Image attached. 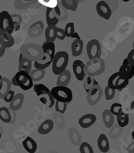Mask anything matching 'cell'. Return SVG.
Here are the masks:
<instances>
[{
    "label": "cell",
    "mask_w": 134,
    "mask_h": 153,
    "mask_svg": "<svg viewBox=\"0 0 134 153\" xmlns=\"http://www.w3.org/2000/svg\"><path fill=\"white\" fill-rule=\"evenodd\" d=\"M64 32H65L66 36H67V37H71V36L75 32V24L73 22L68 23L65 26Z\"/></svg>",
    "instance_id": "cell-39"
},
{
    "label": "cell",
    "mask_w": 134,
    "mask_h": 153,
    "mask_svg": "<svg viewBox=\"0 0 134 153\" xmlns=\"http://www.w3.org/2000/svg\"><path fill=\"white\" fill-rule=\"evenodd\" d=\"M97 121V116L92 113L85 114L81 117L78 120V124L84 129L89 128L93 126Z\"/></svg>",
    "instance_id": "cell-13"
},
{
    "label": "cell",
    "mask_w": 134,
    "mask_h": 153,
    "mask_svg": "<svg viewBox=\"0 0 134 153\" xmlns=\"http://www.w3.org/2000/svg\"><path fill=\"white\" fill-rule=\"evenodd\" d=\"M0 42H1L6 48H10L14 46L15 40L11 33L0 28Z\"/></svg>",
    "instance_id": "cell-14"
},
{
    "label": "cell",
    "mask_w": 134,
    "mask_h": 153,
    "mask_svg": "<svg viewBox=\"0 0 134 153\" xmlns=\"http://www.w3.org/2000/svg\"><path fill=\"white\" fill-rule=\"evenodd\" d=\"M97 146L99 150L103 153H106L109 150L110 145L107 136L104 134H100L97 140Z\"/></svg>",
    "instance_id": "cell-19"
},
{
    "label": "cell",
    "mask_w": 134,
    "mask_h": 153,
    "mask_svg": "<svg viewBox=\"0 0 134 153\" xmlns=\"http://www.w3.org/2000/svg\"><path fill=\"white\" fill-rule=\"evenodd\" d=\"M44 25L42 21L39 20L31 25L28 29V33L31 38H36L42 35Z\"/></svg>",
    "instance_id": "cell-12"
},
{
    "label": "cell",
    "mask_w": 134,
    "mask_h": 153,
    "mask_svg": "<svg viewBox=\"0 0 134 153\" xmlns=\"http://www.w3.org/2000/svg\"><path fill=\"white\" fill-rule=\"evenodd\" d=\"M72 70L76 78L78 81H83L85 76V64L81 60H75L72 63Z\"/></svg>",
    "instance_id": "cell-11"
},
{
    "label": "cell",
    "mask_w": 134,
    "mask_h": 153,
    "mask_svg": "<svg viewBox=\"0 0 134 153\" xmlns=\"http://www.w3.org/2000/svg\"><path fill=\"white\" fill-rule=\"evenodd\" d=\"M12 82L6 77L2 78L0 81V99H4L7 93L11 90Z\"/></svg>",
    "instance_id": "cell-20"
},
{
    "label": "cell",
    "mask_w": 134,
    "mask_h": 153,
    "mask_svg": "<svg viewBox=\"0 0 134 153\" xmlns=\"http://www.w3.org/2000/svg\"><path fill=\"white\" fill-rule=\"evenodd\" d=\"M96 10L99 16L105 20H109L111 16L112 10L111 7L104 0H101L97 4Z\"/></svg>",
    "instance_id": "cell-10"
},
{
    "label": "cell",
    "mask_w": 134,
    "mask_h": 153,
    "mask_svg": "<svg viewBox=\"0 0 134 153\" xmlns=\"http://www.w3.org/2000/svg\"><path fill=\"white\" fill-rule=\"evenodd\" d=\"M131 136H132V138L134 140V130L132 131V134H131Z\"/></svg>",
    "instance_id": "cell-53"
},
{
    "label": "cell",
    "mask_w": 134,
    "mask_h": 153,
    "mask_svg": "<svg viewBox=\"0 0 134 153\" xmlns=\"http://www.w3.org/2000/svg\"><path fill=\"white\" fill-rule=\"evenodd\" d=\"M12 18L13 20V22H14V31H18L20 30V25L22 22V17L20 14H12Z\"/></svg>",
    "instance_id": "cell-37"
},
{
    "label": "cell",
    "mask_w": 134,
    "mask_h": 153,
    "mask_svg": "<svg viewBox=\"0 0 134 153\" xmlns=\"http://www.w3.org/2000/svg\"><path fill=\"white\" fill-rule=\"evenodd\" d=\"M103 94V91L99 84H94L87 93L86 99L88 103L93 106L98 103Z\"/></svg>",
    "instance_id": "cell-8"
},
{
    "label": "cell",
    "mask_w": 134,
    "mask_h": 153,
    "mask_svg": "<svg viewBox=\"0 0 134 153\" xmlns=\"http://www.w3.org/2000/svg\"><path fill=\"white\" fill-rule=\"evenodd\" d=\"M20 53L23 54V56L32 62L41 60L44 55L42 47L36 43L23 45L20 47Z\"/></svg>",
    "instance_id": "cell-1"
},
{
    "label": "cell",
    "mask_w": 134,
    "mask_h": 153,
    "mask_svg": "<svg viewBox=\"0 0 134 153\" xmlns=\"http://www.w3.org/2000/svg\"><path fill=\"white\" fill-rule=\"evenodd\" d=\"M40 101L41 102H42L43 104L46 105L47 103V101H48V99H47L45 97H41V98H40Z\"/></svg>",
    "instance_id": "cell-50"
},
{
    "label": "cell",
    "mask_w": 134,
    "mask_h": 153,
    "mask_svg": "<svg viewBox=\"0 0 134 153\" xmlns=\"http://www.w3.org/2000/svg\"><path fill=\"white\" fill-rule=\"evenodd\" d=\"M77 1L78 2V3H79V2H80V1H79V0H77Z\"/></svg>",
    "instance_id": "cell-58"
},
{
    "label": "cell",
    "mask_w": 134,
    "mask_h": 153,
    "mask_svg": "<svg viewBox=\"0 0 134 153\" xmlns=\"http://www.w3.org/2000/svg\"><path fill=\"white\" fill-rule=\"evenodd\" d=\"M105 70V61L100 58L89 59L85 64V73L86 76H94L101 75Z\"/></svg>",
    "instance_id": "cell-3"
},
{
    "label": "cell",
    "mask_w": 134,
    "mask_h": 153,
    "mask_svg": "<svg viewBox=\"0 0 134 153\" xmlns=\"http://www.w3.org/2000/svg\"><path fill=\"white\" fill-rule=\"evenodd\" d=\"M24 101V95L22 93H18L14 97V99L10 102V108L12 111H18L21 109Z\"/></svg>",
    "instance_id": "cell-15"
},
{
    "label": "cell",
    "mask_w": 134,
    "mask_h": 153,
    "mask_svg": "<svg viewBox=\"0 0 134 153\" xmlns=\"http://www.w3.org/2000/svg\"><path fill=\"white\" fill-rule=\"evenodd\" d=\"M123 1H124V2H128V1H130V0H122Z\"/></svg>",
    "instance_id": "cell-54"
},
{
    "label": "cell",
    "mask_w": 134,
    "mask_h": 153,
    "mask_svg": "<svg viewBox=\"0 0 134 153\" xmlns=\"http://www.w3.org/2000/svg\"><path fill=\"white\" fill-rule=\"evenodd\" d=\"M121 109H122V105L119 103V102H115V103L112 104L109 110L115 116H117Z\"/></svg>",
    "instance_id": "cell-43"
},
{
    "label": "cell",
    "mask_w": 134,
    "mask_h": 153,
    "mask_svg": "<svg viewBox=\"0 0 134 153\" xmlns=\"http://www.w3.org/2000/svg\"><path fill=\"white\" fill-rule=\"evenodd\" d=\"M128 64L130 65H134V49H132L129 53L127 57Z\"/></svg>",
    "instance_id": "cell-46"
},
{
    "label": "cell",
    "mask_w": 134,
    "mask_h": 153,
    "mask_svg": "<svg viewBox=\"0 0 134 153\" xmlns=\"http://www.w3.org/2000/svg\"><path fill=\"white\" fill-rule=\"evenodd\" d=\"M134 76V65H131V68H130V72L128 74L127 76V78L129 80L132 78Z\"/></svg>",
    "instance_id": "cell-48"
},
{
    "label": "cell",
    "mask_w": 134,
    "mask_h": 153,
    "mask_svg": "<svg viewBox=\"0 0 134 153\" xmlns=\"http://www.w3.org/2000/svg\"><path fill=\"white\" fill-rule=\"evenodd\" d=\"M1 134L0 133V140H1Z\"/></svg>",
    "instance_id": "cell-56"
},
{
    "label": "cell",
    "mask_w": 134,
    "mask_h": 153,
    "mask_svg": "<svg viewBox=\"0 0 134 153\" xmlns=\"http://www.w3.org/2000/svg\"><path fill=\"white\" fill-rule=\"evenodd\" d=\"M23 54L21 53H20V57H19V63L21 62V61H22V59H23Z\"/></svg>",
    "instance_id": "cell-52"
},
{
    "label": "cell",
    "mask_w": 134,
    "mask_h": 153,
    "mask_svg": "<svg viewBox=\"0 0 134 153\" xmlns=\"http://www.w3.org/2000/svg\"><path fill=\"white\" fill-rule=\"evenodd\" d=\"M54 128V122L51 120H46L44 121L39 126L38 129V131L40 134L42 135H46V134H49L51 131L53 130Z\"/></svg>",
    "instance_id": "cell-23"
},
{
    "label": "cell",
    "mask_w": 134,
    "mask_h": 153,
    "mask_svg": "<svg viewBox=\"0 0 134 153\" xmlns=\"http://www.w3.org/2000/svg\"><path fill=\"white\" fill-rule=\"evenodd\" d=\"M46 20L47 25H56L59 22V20L55 16L52 12V8L46 7Z\"/></svg>",
    "instance_id": "cell-28"
},
{
    "label": "cell",
    "mask_w": 134,
    "mask_h": 153,
    "mask_svg": "<svg viewBox=\"0 0 134 153\" xmlns=\"http://www.w3.org/2000/svg\"><path fill=\"white\" fill-rule=\"evenodd\" d=\"M2 78H3V77H2V76H1V75H0V81H1V79H2Z\"/></svg>",
    "instance_id": "cell-55"
},
{
    "label": "cell",
    "mask_w": 134,
    "mask_h": 153,
    "mask_svg": "<svg viewBox=\"0 0 134 153\" xmlns=\"http://www.w3.org/2000/svg\"><path fill=\"white\" fill-rule=\"evenodd\" d=\"M114 116L115 115L113 114L109 109H105L103 111L102 117H103L104 125L107 128L110 129L113 125L115 121Z\"/></svg>",
    "instance_id": "cell-24"
},
{
    "label": "cell",
    "mask_w": 134,
    "mask_h": 153,
    "mask_svg": "<svg viewBox=\"0 0 134 153\" xmlns=\"http://www.w3.org/2000/svg\"><path fill=\"white\" fill-rule=\"evenodd\" d=\"M51 93L56 101L69 104L72 100V92L67 86H55L52 88Z\"/></svg>",
    "instance_id": "cell-4"
},
{
    "label": "cell",
    "mask_w": 134,
    "mask_h": 153,
    "mask_svg": "<svg viewBox=\"0 0 134 153\" xmlns=\"http://www.w3.org/2000/svg\"><path fill=\"white\" fill-rule=\"evenodd\" d=\"M71 80V73L69 70L66 69L64 72L59 75L56 80V86H67Z\"/></svg>",
    "instance_id": "cell-17"
},
{
    "label": "cell",
    "mask_w": 134,
    "mask_h": 153,
    "mask_svg": "<svg viewBox=\"0 0 134 153\" xmlns=\"http://www.w3.org/2000/svg\"><path fill=\"white\" fill-rule=\"evenodd\" d=\"M32 64V61L28 59L26 57L23 56L22 61L19 63V67L18 70L19 71H26L28 73L30 74L31 70V65Z\"/></svg>",
    "instance_id": "cell-29"
},
{
    "label": "cell",
    "mask_w": 134,
    "mask_h": 153,
    "mask_svg": "<svg viewBox=\"0 0 134 153\" xmlns=\"http://www.w3.org/2000/svg\"><path fill=\"white\" fill-rule=\"evenodd\" d=\"M34 91L37 94L38 97H40L43 94H48L49 93H51V91L49 90L47 86H46L43 84H35L33 86Z\"/></svg>",
    "instance_id": "cell-31"
},
{
    "label": "cell",
    "mask_w": 134,
    "mask_h": 153,
    "mask_svg": "<svg viewBox=\"0 0 134 153\" xmlns=\"http://www.w3.org/2000/svg\"><path fill=\"white\" fill-rule=\"evenodd\" d=\"M70 38H75V39H81V37L79 36V35H78V34L77 33H76V32H75V33L73 34Z\"/></svg>",
    "instance_id": "cell-51"
},
{
    "label": "cell",
    "mask_w": 134,
    "mask_h": 153,
    "mask_svg": "<svg viewBox=\"0 0 134 153\" xmlns=\"http://www.w3.org/2000/svg\"><path fill=\"white\" fill-rule=\"evenodd\" d=\"M84 43L81 39H77L72 42L71 45V51L73 57H78L82 54Z\"/></svg>",
    "instance_id": "cell-22"
},
{
    "label": "cell",
    "mask_w": 134,
    "mask_h": 153,
    "mask_svg": "<svg viewBox=\"0 0 134 153\" xmlns=\"http://www.w3.org/2000/svg\"><path fill=\"white\" fill-rule=\"evenodd\" d=\"M38 2V0H14V5L17 10H23L30 8Z\"/></svg>",
    "instance_id": "cell-16"
},
{
    "label": "cell",
    "mask_w": 134,
    "mask_h": 153,
    "mask_svg": "<svg viewBox=\"0 0 134 153\" xmlns=\"http://www.w3.org/2000/svg\"><path fill=\"white\" fill-rule=\"evenodd\" d=\"M115 91L116 90L111 88L108 85L106 86L105 89V96L107 101H110V100H112L114 98L115 95Z\"/></svg>",
    "instance_id": "cell-41"
},
{
    "label": "cell",
    "mask_w": 134,
    "mask_h": 153,
    "mask_svg": "<svg viewBox=\"0 0 134 153\" xmlns=\"http://www.w3.org/2000/svg\"><path fill=\"white\" fill-rule=\"evenodd\" d=\"M133 49H134V41H133Z\"/></svg>",
    "instance_id": "cell-57"
},
{
    "label": "cell",
    "mask_w": 134,
    "mask_h": 153,
    "mask_svg": "<svg viewBox=\"0 0 134 153\" xmlns=\"http://www.w3.org/2000/svg\"><path fill=\"white\" fill-rule=\"evenodd\" d=\"M94 78L93 77V76H89L85 75L83 81L84 88H85L86 93H88L89 90H90L94 85Z\"/></svg>",
    "instance_id": "cell-36"
},
{
    "label": "cell",
    "mask_w": 134,
    "mask_h": 153,
    "mask_svg": "<svg viewBox=\"0 0 134 153\" xmlns=\"http://www.w3.org/2000/svg\"><path fill=\"white\" fill-rule=\"evenodd\" d=\"M52 12L54 14L58 19L61 21H65L69 18V13L67 12V10L65 9L62 6H59V4L55 6L54 8H52Z\"/></svg>",
    "instance_id": "cell-18"
},
{
    "label": "cell",
    "mask_w": 134,
    "mask_h": 153,
    "mask_svg": "<svg viewBox=\"0 0 134 153\" xmlns=\"http://www.w3.org/2000/svg\"><path fill=\"white\" fill-rule=\"evenodd\" d=\"M45 70H40L35 68L34 70H31L30 72V75L31 76V79H32L33 82H38L44 78V76H45Z\"/></svg>",
    "instance_id": "cell-33"
},
{
    "label": "cell",
    "mask_w": 134,
    "mask_h": 153,
    "mask_svg": "<svg viewBox=\"0 0 134 153\" xmlns=\"http://www.w3.org/2000/svg\"><path fill=\"white\" fill-rule=\"evenodd\" d=\"M18 85L23 91H28L34 86L33 80L30 74L26 71H18L15 75Z\"/></svg>",
    "instance_id": "cell-6"
},
{
    "label": "cell",
    "mask_w": 134,
    "mask_h": 153,
    "mask_svg": "<svg viewBox=\"0 0 134 153\" xmlns=\"http://www.w3.org/2000/svg\"><path fill=\"white\" fill-rule=\"evenodd\" d=\"M22 145L24 149L29 153H34L37 150V143L30 136L26 137L24 140L22 142Z\"/></svg>",
    "instance_id": "cell-21"
},
{
    "label": "cell",
    "mask_w": 134,
    "mask_h": 153,
    "mask_svg": "<svg viewBox=\"0 0 134 153\" xmlns=\"http://www.w3.org/2000/svg\"><path fill=\"white\" fill-rule=\"evenodd\" d=\"M0 120L4 123H8L12 121V115L6 107H0Z\"/></svg>",
    "instance_id": "cell-32"
},
{
    "label": "cell",
    "mask_w": 134,
    "mask_h": 153,
    "mask_svg": "<svg viewBox=\"0 0 134 153\" xmlns=\"http://www.w3.org/2000/svg\"><path fill=\"white\" fill-rule=\"evenodd\" d=\"M130 68L131 65L128 64L127 58H125V59L123 60L122 65H121V67L119 68V72L121 75L123 76V77L127 78L128 74L130 71Z\"/></svg>",
    "instance_id": "cell-34"
},
{
    "label": "cell",
    "mask_w": 134,
    "mask_h": 153,
    "mask_svg": "<svg viewBox=\"0 0 134 153\" xmlns=\"http://www.w3.org/2000/svg\"><path fill=\"white\" fill-rule=\"evenodd\" d=\"M56 39H59V40L63 41L64 39L67 37L65 35V32L64 29H62L61 28H58L56 29Z\"/></svg>",
    "instance_id": "cell-44"
},
{
    "label": "cell",
    "mask_w": 134,
    "mask_h": 153,
    "mask_svg": "<svg viewBox=\"0 0 134 153\" xmlns=\"http://www.w3.org/2000/svg\"><path fill=\"white\" fill-rule=\"evenodd\" d=\"M117 117V121L119 126L121 128H124L128 125L130 118H129L128 113H125L123 111V109H121L118 113Z\"/></svg>",
    "instance_id": "cell-27"
},
{
    "label": "cell",
    "mask_w": 134,
    "mask_h": 153,
    "mask_svg": "<svg viewBox=\"0 0 134 153\" xmlns=\"http://www.w3.org/2000/svg\"><path fill=\"white\" fill-rule=\"evenodd\" d=\"M38 2L46 7L54 8L58 4V0H38Z\"/></svg>",
    "instance_id": "cell-42"
},
{
    "label": "cell",
    "mask_w": 134,
    "mask_h": 153,
    "mask_svg": "<svg viewBox=\"0 0 134 153\" xmlns=\"http://www.w3.org/2000/svg\"><path fill=\"white\" fill-rule=\"evenodd\" d=\"M11 82H12V85L15 86H19V85H18V82H17V80H16V78H15V76H14V77L12 78Z\"/></svg>",
    "instance_id": "cell-49"
},
{
    "label": "cell",
    "mask_w": 134,
    "mask_h": 153,
    "mask_svg": "<svg viewBox=\"0 0 134 153\" xmlns=\"http://www.w3.org/2000/svg\"><path fill=\"white\" fill-rule=\"evenodd\" d=\"M130 80L120 74L119 72L114 73L110 76L108 80V86L111 88L122 91L129 84Z\"/></svg>",
    "instance_id": "cell-5"
},
{
    "label": "cell",
    "mask_w": 134,
    "mask_h": 153,
    "mask_svg": "<svg viewBox=\"0 0 134 153\" xmlns=\"http://www.w3.org/2000/svg\"><path fill=\"white\" fill-rule=\"evenodd\" d=\"M0 28L11 34L14 32V25L12 16L6 10L0 13Z\"/></svg>",
    "instance_id": "cell-9"
},
{
    "label": "cell",
    "mask_w": 134,
    "mask_h": 153,
    "mask_svg": "<svg viewBox=\"0 0 134 153\" xmlns=\"http://www.w3.org/2000/svg\"><path fill=\"white\" fill-rule=\"evenodd\" d=\"M62 6L67 10L75 12L77 10L78 2L77 0H60Z\"/></svg>",
    "instance_id": "cell-30"
},
{
    "label": "cell",
    "mask_w": 134,
    "mask_h": 153,
    "mask_svg": "<svg viewBox=\"0 0 134 153\" xmlns=\"http://www.w3.org/2000/svg\"><path fill=\"white\" fill-rule=\"evenodd\" d=\"M55 111L56 112H59L62 114H64L67 108L68 103L67 102H60L59 101H55Z\"/></svg>",
    "instance_id": "cell-38"
},
{
    "label": "cell",
    "mask_w": 134,
    "mask_h": 153,
    "mask_svg": "<svg viewBox=\"0 0 134 153\" xmlns=\"http://www.w3.org/2000/svg\"><path fill=\"white\" fill-rule=\"evenodd\" d=\"M52 61L50 59H48L46 60H38V61H35L34 62V68H37V69H40V70H45L47 68L50 66V65L52 64Z\"/></svg>",
    "instance_id": "cell-35"
},
{
    "label": "cell",
    "mask_w": 134,
    "mask_h": 153,
    "mask_svg": "<svg viewBox=\"0 0 134 153\" xmlns=\"http://www.w3.org/2000/svg\"><path fill=\"white\" fill-rule=\"evenodd\" d=\"M69 62V53L60 51L55 53L52 62V70L54 74L59 75L67 69Z\"/></svg>",
    "instance_id": "cell-2"
},
{
    "label": "cell",
    "mask_w": 134,
    "mask_h": 153,
    "mask_svg": "<svg viewBox=\"0 0 134 153\" xmlns=\"http://www.w3.org/2000/svg\"><path fill=\"white\" fill-rule=\"evenodd\" d=\"M14 96H15V92L14 91L10 90L8 93H7L6 95L4 97V100L5 101V102H10L12 101V99H14Z\"/></svg>",
    "instance_id": "cell-45"
},
{
    "label": "cell",
    "mask_w": 134,
    "mask_h": 153,
    "mask_svg": "<svg viewBox=\"0 0 134 153\" xmlns=\"http://www.w3.org/2000/svg\"><path fill=\"white\" fill-rule=\"evenodd\" d=\"M79 150L81 153H93L94 150L93 148L88 142H84L80 145Z\"/></svg>",
    "instance_id": "cell-40"
},
{
    "label": "cell",
    "mask_w": 134,
    "mask_h": 153,
    "mask_svg": "<svg viewBox=\"0 0 134 153\" xmlns=\"http://www.w3.org/2000/svg\"><path fill=\"white\" fill-rule=\"evenodd\" d=\"M86 53L89 59L100 58L101 56V46L97 39H92L86 44Z\"/></svg>",
    "instance_id": "cell-7"
},
{
    "label": "cell",
    "mask_w": 134,
    "mask_h": 153,
    "mask_svg": "<svg viewBox=\"0 0 134 153\" xmlns=\"http://www.w3.org/2000/svg\"><path fill=\"white\" fill-rule=\"evenodd\" d=\"M56 25H48L45 30L46 42H54L56 39Z\"/></svg>",
    "instance_id": "cell-25"
},
{
    "label": "cell",
    "mask_w": 134,
    "mask_h": 153,
    "mask_svg": "<svg viewBox=\"0 0 134 153\" xmlns=\"http://www.w3.org/2000/svg\"><path fill=\"white\" fill-rule=\"evenodd\" d=\"M6 47H5L4 45L0 42V57L4 56L5 54V52H6Z\"/></svg>",
    "instance_id": "cell-47"
},
{
    "label": "cell",
    "mask_w": 134,
    "mask_h": 153,
    "mask_svg": "<svg viewBox=\"0 0 134 153\" xmlns=\"http://www.w3.org/2000/svg\"><path fill=\"white\" fill-rule=\"evenodd\" d=\"M42 47L44 53L48 55L51 60H53L55 53H56V52H55L56 48H55V44L54 42H44Z\"/></svg>",
    "instance_id": "cell-26"
}]
</instances>
